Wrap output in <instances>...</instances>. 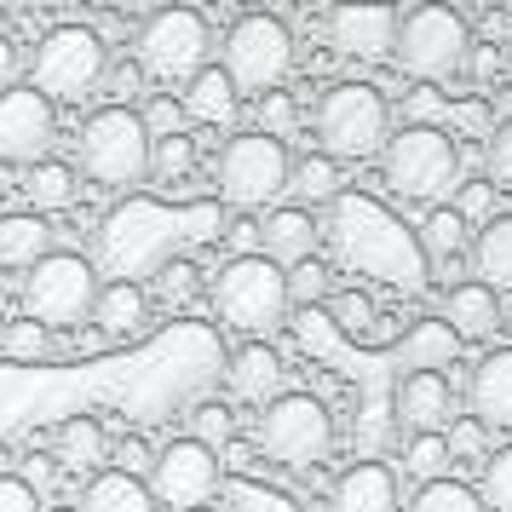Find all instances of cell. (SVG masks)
<instances>
[{"instance_id": "cell-1", "label": "cell", "mask_w": 512, "mask_h": 512, "mask_svg": "<svg viewBox=\"0 0 512 512\" xmlns=\"http://www.w3.org/2000/svg\"><path fill=\"white\" fill-rule=\"evenodd\" d=\"M225 231V208L219 202H121L104 225H98V271L110 282H139V277H162L173 259L213 242Z\"/></svg>"}, {"instance_id": "cell-2", "label": "cell", "mask_w": 512, "mask_h": 512, "mask_svg": "<svg viewBox=\"0 0 512 512\" xmlns=\"http://www.w3.org/2000/svg\"><path fill=\"white\" fill-rule=\"evenodd\" d=\"M328 242L346 271L369 282H392L403 294H420L432 282V259L420 248V231H409L386 202H374L369 190H346L328 208Z\"/></svg>"}, {"instance_id": "cell-3", "label": "cell", "mask_w": 512, "mask_h": 512, "mask_svg": "<svg viewBox=\"0 0 512 512\" xmlns=\"http://www.w3.org/2000/svg\"><path fill=\"white\" fill-rule=\"evenodd\" d=\"M81 173L104 190H133L150 179V167H156V139H150V127L133 104H104L93 116L81 121Z\"/></svg>"}, {"instance_id": "cell-4", "label": "cell", "mask_w": 512, "mask_h": 512, "mask_svg": "<svg viewBox=\"0 0 512 512\" xmlns=\"http://www.w3.org/2000/svg\"><path fill=\"white\" fill-rule=\"evenodd\" d=\"M386 185L403 196V202H420V208H449V196H461V150L443 127H426V121H409L403 133H392L386 144Z\"/></svg>"}, {"instance_id": "cell-5", "label": "cell", "mask_w": 512, "mask_h": 512, "mask_svg": "<svg viewBox=\"0 0 512 512\" xmlns=\"http://www.w3.org/2000/svg\"><path fill=\"white\" fill-rule=\"evenodd\" d=\"M110 81V47L87 24H58L35 41L29 58V87L52 104H81Z\"/></svg>"}, {"instance_id": "cell-6", "label": "cell", "mask_w": 512, "mask_h": 512, "mask_svg": "<svg viewBox=\"0 0 512 512\" xmlns=\"http://www.w3.org/2000/svg\"><path fill=\"white\" fill-rule=\"evenodd\" d=\"M317 139L334 162H374L392 144V104L369 81H340L317 98Z\"/></svg>"}, {"instance_id": "cell-7", "label": "cell", "mask_w": 512, "mask_h": 512, "mask_svg": "<svg viewBox=\"0 0 512 512\" xmlns=\"http://www.w3.org/2000/svg\"><path fill=\"white\" fill-rule=\"evenodd\" d=\"M213 185H219V202L254 213L271 208L282 190H294V156L282 139H265V133H236L225 139L219 162H213Z\"/></svg>"}, {"instance_id": "cell-8", "label": "cell", "mask_w": 512, "mask_h": 512, "mask_svg": "<svg viewBox=\"0 0 512 512\" xmlns=\"http://www.w3.org/2000/svg\"><path fill=\"white\" fill-rule=\"evenodd\" d=\"M288 305H294L288 300V271L271 265L265 254L225 259L219 277H213V311L236 334H271L288 317Z\"/></svg>"}, {"instance_id": "cell-9", "label": "cell", "mask_w": 512, "mask_h": 512, "mask_svg": "<svg viewBox=\"0 0 512 512\" xmlns=\"http://www.w3.org/2000/svg\"><path fill=\"white\" fill-rule=\"evenodd\" d=\"M397 70L409 81H449V75H466V58H472V29L455 6H415L403 12L397 24Z\"/></svg>"}, {"instance_id": "cell-10", "label": "cell", "mask_w": 512, "mask_h": 512, "mask_svg": "<svg viewBox=\"0 0 512 512\" xmlns=\"http://www.w3.org/2000/svg\"><path fill=\"white\" fill-rule=\"evenodd\" d=\"M254 443H259V455H265V461L305 472V466L328 461V449H334V415H328L323 397L282 392L277 403H265V409H259Z\"/></svg>"}, {"instance_id": "cell-11", "label": "cell", "mask_w": 512, "mask_h": 512, "mask_svg": "<svg viewBox=\"0 0 512 512\" xmlns=\"http://www.w3.org/2000/svg\"><path fill=\"white\" fill-rule=\"evenodd\" d=\"M208 52H213V29L202 12H190V6H162V12H150L133 35V58H139L144 75H156V81H196V75L208 70Z\"/></svg>"}, {"instance_id": "cell-12", "label": "cell", "mask_w": 512, "mask_h": 512, "mask_svg": "<svg viewBox=\"0 0 512 512\" xmlns=\"http://www.w3.org/2000/svg\"><path fill=\"white\" fill-rule=\"evenodd\" d=\"M98 265L81 254H52L24 277V317H35L41 328H81L93 323L98 305Z\"/></svg>"}, {"instance_id": "cell-13", "label": "cell", "mask_w": 512, "mask_h": 512, "mask_svg": "<svg viewBox=\"0 0 512 512\" xmlns=\"http://www.w3.org/2000/svg\"><path fill=\"white\" fill-rule=\"evenodd\" d=\"M225 70L242 93L271 98L282 93V81L294 70V29L282 24L277 12H248L236 18L225 35Z\"/></svg>"}, {"instance_id": "cell-14", "label": "cell", "mask_w": 512, "mask_h": 512, "mask_svg": "<svg viewBox=\"0 0 512 512\" xmlns=\"http://www.w3.org/2000/svg\"><path fill=\"white\" fill-rule=\"evenodd\" d=\"M219 484H225L219 449L196 438H173L150 466V495H156V507H173V512H202L219 495Z\"/></svg>"}, {"instance_id": "cell-15", "label": "cell", "mask_w": 512, "mask_h": 512, "mask_svg": "<svg viewBox=\"0 0 512 512\" xmlns=\"http://www.w3.org/2000/svg\"><path fill=\"white\" fill-rule=\"evenodd\" d=\"M58 144V104L41 98L35 87L0 93V162L41 167Z\"/></svg>"}, {"instance_id": "cell-16", "label": "cell", "mask_w": 512, "mask_h": 512, "mask_svg": "<svg viewBox=\"0 0 512 512\" xmlns=\"http://www.w3.org/2000/svg\"><path fill=\"white\" fill-rule=\"evenodd\" d=\"M397 24H403V12H392V6H334L328 12V41H334L340 58L374 64V58H392Z\"/></svg>"}, {"instance_id": "cell-17", "label": "cell", "mask_w": 512, "mask_h": 512, "mask_svg": "<svg viewBox=\"0 0 512 512\" xmlns=\"http://www.w3.org/2000/svg\"><path fill=\"white\" fill-rule=\"evenodd\" d=\"M392 415L409 438L443 432L455 420V386H449V374H403L392 392Z\"/></svg>"}, {"instance_id": "cell-18", "label": "cell", "mask_w": 512, "mask_h": 512, "mask_svg": "<svg viewBox=\"0 0 512 512\" xmlns=\"http://www.w3.org/2000/svg\"><path fill=\"white\" fill-rule=\"evenodd\" d=\"M466 409L484 426H512V346H495L478 357L466 380Z\"/></svg>"}, {"instance_id": "cell-19", "label": "cell", "mask_w": 512, "mask_h": 512, "mask_svg": "<svg viewBox=\"0 0 512 512\" xmlns=\"http://www.w3.org/2000/svg\"><path fill=\"white\" fill-rule=\"evenodd\" d=\"M282 357L277 346H265V340H248V346L231 351V369H225V380H231V397H242V403H277L282 397Z\"/></svg>"}, {"instance_id": "cell-20", "label": "cell", "mask_w": 512, "mask_h": 512, "mask_svg": "<svg viewBox=\"0 0 512 512\" xmlns=\"http://www.w3.org/2000/svg\"><path fill=\"white\" fill-rule=\"evenodd\" d=\"M461 334L443 323V317H426V323H415L409 334H403V346L392 351V363H397V380L403 374H443L455 357H461Z\"/></svg>"}, {"instance_id": "cell-21", "label": "cell", "mask_w": 512, "mask_h": 512, "mask_svg": "<svg viewBox=\"0 0 512 512\" xmlns=\"http://www.w3.org/2000/svg\"><path fill=\"white\" fill-rule=\"evenodd\" d=\"M317 219L311 208H271L265 213V225H259V248L271 265H305V259H317Z\"/></svg>"}, {"instance_id": "cell-22", "label": "cell", "mask_w": 512, "mask_h": 512, "mask_svg": "<svg viewBox=\"0 0 512 512\" xmlns=\"http://www.w3.org/2000/svg\"><path fill=\"white\" fill-rule=\"evenodd\" d=\"M334 512H397V472L386 461H357L334 484Z\"/></svg>"}, {"instance_id": "cell-23", "label": "cell", "mask_w": 512, "mask_h": 512, "mask_svg": "<svg viewBox=\"0 0 512 512\" xmlns=\"http://www.w3.org/2000/svg\"><path fill=\"white\" fill-rule=\"evenodd\" d=\"M443 323L455 328L461 340H489L495 328L507 323V317H501V294L484 288V282H455L449 300H443Z\"/></svg>"}, {"instance_id": "cell-24", "label": "cell", "mask_w": 512, "mask_h": 512, "mask_svg": "<svg viewBox=\"0 0 512 512\" xmlns=\"http://www.w3.org/2000/svg\"><path fill=\"white\" fill-rule=\"evenodd\" d=\"M93 323L104 340H133V334H144V323H150L144 282H104L98 288V305H93Z\"/></svg>"}, {"instance_id": "cell-25", "label": "cell", "mask_w": 512, "mask_h": 512, "mask_svg": "<svg viewBox=\"0 0 512 512\" xmlns=\"http://www.w3.org/2000/svg\"><path fill=\"white\" fill-rule=\"evenodd\" d=\"M179 104H185L190 121H202V127H225V121L236 116V104H242V87L231 81L225 64H208V70L179 93Z\"/></svg>"}, {"instance_id": "cell-26", "label": "cell", "mask_w": 512, "mask_h": 512, "mask_svg": "<svg viewBox=\"0 0 512 512\" xmlns=\"http://www.w3.org/2000/svg\"><path fill=\"white\" fill-rule=\"evenodd\" d=\"M52 225L41 213H6L0 219V265L6 271H35L41 259H52Z\"/></svg>"}, {"instance_id": "cell-27", "label": "cell", "mask_w": 512, "mask_h": 512, "mask_svg": "<svg viewBox=\"0 0 512 512\" xmlns=\"http://www.w3.org/2000/svg\"><path fill=\"white\" fill-rule=\"evenodd\" d=\"M52 455L70 466V472H104V461H110V438H104V426H98V415H70L58 432H52Z\"/></svg>"}, {"instance_id": "cell-28", "label": "cell", "mask_w": 512, "mask_h": 512, "mask_svg": "<svg viewBox=\"0 0 512 512\" xmlns=\"http://www.w3.org/2000/svg\"><path fill=\"white\" fill-rule=\"evenodd\" d=\"M81 512H156V495H150L144 478H127L116 466H104L81 489Z\"/></svg>"}, {"instance_id": "cell-29", "label": "cell", "mask_w": 512, "mask_h": 512, "mask_svg": "<svg viewBox=\"0 0 512 512\" xmlns=\"http://www.w3.org/2000/svg\"><path fill=\"white\" fill-rule=\"evenodd\" d=\"M472 225L461 219V208H432L426 219H420V248H426V259L432 265H461L466 254H472Z\"/></svg>"}, {"instance_id": "cell-30", "label": "cell", "mask_w": 512, "mask_h": 512, "mask_svg": "<svg viewBox=\"0 0 512 512\" xmlns=\"http://www.w3.org/2000/svg\"><path fill=\"white\" fill-rule=\"evenodd\" d=\"M472 265H478V282L484 288H512V213H495L478 242H472Z\"/></svg>"}, {"instance_id": "cell-31", "label": "cell", "mask_w": 512, "mask_h": 512, "mask_svg": "<svg viewBox=\"0 0 512 512\" xmlns=\"http://www.w3.org/2000/svg\"><path fill=\"white\" fill-rule=\"evenodd\" d=\"M24 190H29V202H35V213L70 208L75 202V167L58 162V156H47L41 167H29L24 173Z\"/></svg>"}, {"instance_id": "cell-32", "label": "cell", "mask_w": 512, "mask_h": 512, "mask_svg": "<svg viewBox=\"0 0 512 512\" xmlns=\"http://www.w3.org/2000/svg\"><path fill=\"white\" fill-rule=\"evenodd\" d=\"M294 196H300V202H328V208H334V202L346 196L340 162L323 156V150H317V156H300V162H294Z\"/></svg>"}, {"instance_id": "cell-33", "label": "cell", "mask_w": 512, "mask_h": 512, "mask_svg": "<svg viewBox=\"0 0 512 512\" xmlns=\"http://www.w3.org/2000/svg\"><path fill=\"white\" fill-rule=\"evenodd\" d=\"M403 461H409V478L426 489V484H443V478H449V461H455V449H449V438H443V432H426V438H409Z\"/></svg>"}, {"instance_id": "cell-34", "label": "cell", "mask_w": 512, "mask_h": 512, "mask_svg": "<svg viewBox=\"0 0 512 512\" xmlns=\"http://www.w3.org/2000/svg\"><path fill=\"white\" fill-rule=\"evenodd\" d=\"M225 512H300V501L271 484H254V478H231L225 484Z\"/></svg>"}, {"instance_id": "cell-35", "label": "cell", "mask_w": 512, "mask_h": 512, "mask_svg": "<svg viewBox=\"0 0 512 512\" xmlns=\"http://www.w3.org/2000/svg\"><path fill=\"white\" fill-rule=\"evenodd\" d=\"M409 512H489L484 495L472 484H461V478H443V484H426L415 489V507Z\"/></svg>"}, {"instance_id": "cell-36", "label": "cell", "mask_w": 512, "mask_h": 512, "mask_svg": "<svg viewBox=\"0 0 512 512\" xmlns=\"http://www.w3.org/2000/svg\"><path fill=\"white\" fill-rule=\"evenodd\" d=\"M0 351L18 363H41V357H52V328H41L35 317H18L0 328Z\"/></svg>"}, {"instance_id": "cell-37", "label": "cell", "mask_w": 512, "mask_h": 512, "mask_svg": "<svg viewBox=\"0 0 512 512\" xmlns=\"http://www.w3.org/2000/svg\"><path fill=\"white\" fill-rule=\"evenodd\" d=\"M489 512H512V443L507 449H495L484 461V484H478Z\"/></svg>"}, {"instance_id": "cell-38", "label": "cell", "mask_w": 512, "mask_h": 512, "mask_svg": "<svg viewBox=\"0 0 512 512\" xmlns=\"http://www.w3.org/2000/svg\"><path fill=\"white\" fill-rule=\"evenodd\" d=\"M190 167H196V139H190V133L156 139V167H150V173H156L162 185H179V179H185Z\"/></svg>"}, {"instance_id": "cell-39", "label": "cell", "mask_w": 512, "mask_h": 512, "mask_svg": "<svg viewBox=\"0 0 512 512\" xmlns=\"http://www.w3.org/2000/svg\"><path fill=\"white\" fill-rule=\"evenodd\" d=\"M328 323H340L346 334H369V323H374L369 288H340V294L328 300Z\"/></svg>"}, {"instance_id": "cell-40", "label": "cell", "mask_w": 512, "mask_h": 512, "mask_svg": "<svg viewBox=\"0 0 512 512\" xmlns=\"http://www.w3.org/2000/svg\"><path fill=\"white\" fill-rule=\"evenodd\" d=\"M294 127H300V104H294L288 93L259 98V133H265V139H282V144H288V133H294Z\"/></svg>"}, {"instance_id": "cell-41", "label": "cell", "mask_w": 512, "mask_h": 512, "mask_svg": "<svg viewBox=\"0 0 512 512\" xmlns=\"http://www.w3.org/2000/svg\"><path fill=\"white\" fill-rule=\"evenodd\" d=\"M484 167H489V185L495 190H512V116L489 133L484 144Z\"/></svg>"}, {"instance_id": "cell-42", "label": "cell", "mask_w": 512, "mask_h": 512, "mask_svg": "<svg viewBox=\"0 0 512 512\" xmlns=\"http://www.w3.org/2000/svg\"><path fill=\"white\" fill-rule=\"evenodd\" d=\"M323 294H328V271L317 265V259H305V265H294V271H288V300H300L305 311H311Z\"/></svg>"}, {"instance_id": "cell-43", "label": "cell", "mask_w": 512, "mask_h": 512, "mask_svg": "<svg viewBox=\"0 0 512 512\" xmlns=\"http://www.w3.org/2000/svg\"><path fill=\"white\" fill-rule=\"evenodd\" d=\"M144 127H150V139H173V133H185V104L179 98H150V110H139Z\"/></svg>"}, {"instance_id": "cell-44", "label": "cell", "mask_w": 512, "mask_h": 512, "mask_svg": "<svg viewBox=\"0 0 512 512\" xmlns=\"http://www.w3.org/2000/svg\"><path fill=\"white\" fill-rule=\"evenodd\" d=\"M110 466H116V472H127V478H144V472L156 466V455H150V443H144L139 432H127V438L110 449Z\"/></svg>"}, {"instance_id": "cell-45", "label": "cell", "mask_w": 512, "mask_h": 512, "mask_svg": "<svg viewBox=\"0 0 512 512\" xmlns=\"http://www.w3.org/2000/svg\"><path fill=\"white\" fill-rule=\"evenodd\" d=\"M455 208H461L466 225H478V231H484L489 219H495V185H484V179L461 185V202H455Z\"/></svg>"}, {"instance_id": "cell-46", "label": "cell", "mask_w": 512, "mask_h": 512, "mask_svg": "<svg viewBox=\"0 0 512 512\" xmlns=\"http://www.w3.org/2000/svg\"><path fill=\"white\" fill-rule=\"evenodd\" d=\"M190 288H196V265L190 259H173L162 277H156V294H162L167 305H179V300H190Z\"/></svg>"}, {"instance_id": "cell-47", "label": "cell", "mask_w": 512, "mask_h": 512, "mask_svg": "<svg viewBox=\"0 0 512 512\" xmlns=\"http://www.w3.org/2000/svg\"><path fill=\"white\" fill-rule=\"evenodd\" d=\"M190 438L196 443H225L231 438V409H219V403H202V409H196V432H190Z\"/></svg>"}, {"instance_id": "cell-48", "label": "cell", "mask_w": 512, "mask_h": 512, "mask_svg": "<svg viewBox=\"0 0 512 512\" xmlns=\"http://www.w3.org/2000/svg\"><path fill=\"white\" fill-rule=\"evenodd\" d=\"M0 512H41V495L29 478H12V472H0Z\"/></svg>"}, {"instance_id": "cell-49", "label": "cell", "mask_w": 512, "mask_h": 512, "mask_svg": "<svg viewBox=\"0 0 512 512\" xmlns=\"http://www.w3.org/2000/svg\"><path fill=\"white\" fill-rule=\"evenodd\" d=\"M484 420H472V415H461L455 420V432H449V449H455V455H484Z\"/></svg>"}, {"instance_id": "cell-50", "label": "cell", "mask_w": 512, "mask_h": 512, "mask_svg": "<svg viewBox=\"0 0 512 512\" xmlns=\"http://www.w3.org/2000/svg\"><path fill=\"white\" fill-rule=\"evenodd\" d=\"M18 70H24V47H18L12 35H0V93L18 87Z\"/></svg>"}, {"instance_id": "cell-51", "label": "cell", "mask_w": 512, "mask_h": 512, "mask_svg": "<svg viewBox=\"0 0 512 512\" xmlns=\"http://www.w3.org/2000/svg\"><path fill=\"white\" fill-rule=\"evenodd\" d=\"M455 127H466L472 139H484V144H489V133H495V127H489V110L478 98H472V104H455Z\"/></svg>"}, {"instance_id": "cell-52", "label": "cell", "mask_w": 512, "mask_h": 512, "mask_svg": "<svg viewBox=\"0 0 512 512\" xmlns=\"http://www.w3.org/2000/svg\"><path fill=\"white\" fill-rule=\"evenodd\" d=\"M139 81H144V70H139V64H116V70H110V81H104V87H110V93H116V98H133V93H139Z\"/></svg>"}, {"instance_id": "cell-53", "label": "cell", "mask_w": 512, "mask_h": 512, "mask_svg": "<svg viewBox=\"0 0 512 512\" xmlns=\"http://www.w3.org/2000/svg\"><path fill=\"white\" fill-rule=\"evenodd\" d=\"M507 75H512V41H507Z\"/></svg>"}, {"instance_id": "cell-54", "label": "cell", "mask_w": 512, "mask_h": 512, "mask_svg": "<svg viewBox=\"0 0 512 512\" xmlns=\"http://www.w3.org/2000/svg\"><path fill=\"white\" fill-rule=\"evenodd\" d=\"M47 512H75V507H47Z\"/></svg>"}, {"instance_id": "cell-55", "label": "cell", "mask_w": 512, "mask_h": 512, "mask_svg": "<svg viewBox=\"0 0 512 512\" xmlns=\"http://www.w3.org/2000/svg\"><path fill=\"white\" fill-rule=\"evenodd\" d=\"M507 334H512V311H507Z\"/></svg>"}, {"instance_id": "cell-56", "label": "cell", "mask_w": 512, "mask_h": 512, "mask_svg": "<svg viewBox=\"0 0 512 512\" xmlns=\"http://www.w3.org/2000/svg\"><path fill=\"white\" fill-rule=\"evenodd\" d=\"M202 512H213V507H202Z\"/></svg>"}]
</instances>
